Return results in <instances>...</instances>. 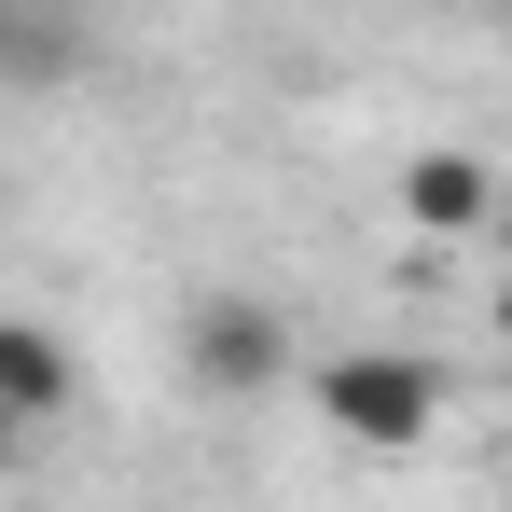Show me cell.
<instances>
[{"label": "cell", "mask_w": 512, "mask_h": 512, "mask_svg": "<svg viewBox=\"0 0 512 512\" xmlns=\"http://www.w3.org/2000/svg\"><path fill=\"white\" fill-rule=\"evenodd\" d=\"M0 416H14V429L70 416V346L42 333V319H0Z\"/></svg>", "instance_id": "obj_3"}, {"label": "cell", "mask_w": 512, "mask_h": 512, "mask_svg": "<svg viewBox=\"0 0 512 512\" xmlns=\"http://www.w3.org/2000/svg\"><path fill=\"white\" fill-rule=\"evenodd\" d=\"M402 208H416L429 236H471L499 194H485V167H471V153H416V167H402Z\"/></svg>", "instance_id": "obj_4"}, {"label": "cell", "mask_w": 512, "mask_h": 512, "mask_svg": "<svg viewBox=\"0 0 512 512\" xmlns=\"http://www.w3.org/2000/svg\"><path fill=\"white\" fill-rule=\"evenodd\" d=\"M319 416H333L346 443H416V429L443 416V374L402 360V346H346V360H319Z\"/></svg>", "instance_id": "obj_1"}, {"label": "cell", "mask_w": 512, "mask_h": 512, "mask_svg": "<svg viewBox=\"0 0 512 512\" xmlns=\"http://www.w3.org/2000/svg\"><path fill=\"white\" fill-rule=\"evenodd\" d=\"M499 333H512V277H499Z\"/></svg>", "instance_id": "obj_5"}, {"label": "cell", "mask_w": 512, "mask_h": 512, "mask_svg": "<svg viewBox=\"0 0 512 512\" xmlns=\"http://www.w3.org/2000/svg\"><path fill=\"white\" fill-rule=\"evenodd\" d=\"M194 374H208V388H222V402H250V388H277V319H263V305H194Z\"/></svg>", "instance_id": "obj_2"}]
</instances>
